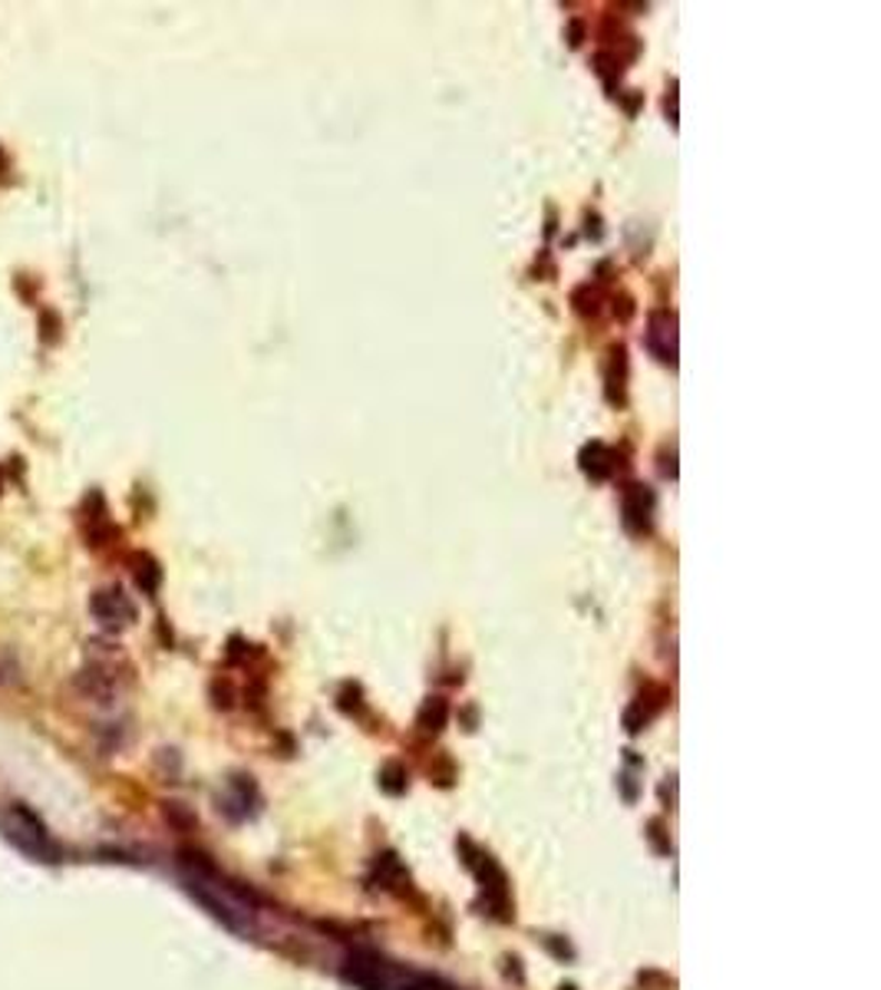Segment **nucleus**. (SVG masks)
I'll use <instances>...</instances> for the list:
<instances>
[{"label":"nucleus","instance_id":"nucleus-1","mask_svg":"<svg viewBox=\"0 0 881 990\" xmlns=\"http://www.w3.org/2000/svg\"><path fill=\"white\" fill-rule=\"evenodd\" d=\"M0 836H3L20 856L33 859V862H40V866H57V862L63 859V852H60L57 839L50 836V829L43 826V819H40L33 809L20 806V802L3 806V812H0Z\"/></svg>","mask_w":881,"mask_h":990},{"label":"nucleus","instance_id":"nucleus-2","mask_svg":"<svg viewBox=\"0 0 881 990\" xmlns=\"http://www.w3.org/2000/svg\"><path fill=\"white\" fill-rule=\"evenodd\" d=\"M347 978L364 990H449L446 984L426 978V974H413L403 971L389 961H383L377 954H357L347 964Z\"/></svg>","mask_w":881,"mask_h":990},{"label":"nucleus","instance_id":"nucleus-3","mask_svg":"<svg viewBox=\"0 0 881 990\" xmlns=\"http://www.w3.org/2000/svg\"><path fill=\"white\" fill-rule=\"evenodd\" d=\"M189 891L215 915V918H222L229 928H235V931H245L249 925H252V908L242 901V895L232 888V885H225L222 878H212L209 871H189Z\"/></svg>","mask_w":881,"mask_h":990},{"label":"nucleus","instance_id":"nucleus-4","mask_svg":"<svg viewBox=\"0 0 881 990\" xmlns=\"http://www.w3.org/2000/svg\"><path fill=\"white\" fill-rule=\"evenodd\" d=\"M90 615L100 620L107 630H123L129 624H135V605H132V598L123 588L110 585V588H100L90 598Z\"/></svg>","mask_w":881,"mask_h":990},{"label":"nucleus","instance_id":"nucleus-5","mask_svg":"<svg viewBox=\"0 0 881 990\" xmlns=\"http://www.w3.org/2000/svg\"><path fill=\"white\" fill-rule=\"evenodd\" d=\"M647 347L660 364L677 367V314L674 311H657L650 314L647 324Z\"/></svg>","mask_w":881,"mask_h":990},{"label":"nucleus","instance_id":"nucleus-6","mask_svg":"<svg viewBox=\"0 0 881 990\" xmlns=\"http://www.w3.org/2000/svg\"><path fill=\"white\" fill-rule=\"evenodd\" d=\"M654 505L657 498L650 493V486H640V483H630L625 489V498H621V515H625V528L630 535H644L650 532V522H654Z\"/></svg>","mask_w":881,"mask_h":990},{"label":"nucleus","instance_id":"nucleus-7","mask_svg":"<svg viewBox=\"0 0 881 990\" xmlns=\"http://www.w3.org/2000/svg\"><path fill=\"white\" fill-rule=\"evenodd\" d=\"M581 473L588 476V479H595V483H605L611 473H615V453L605 446V443H588L585 449H581Z\"/></svg>","mask_w":881,"mask_h":990},{"label":"nucleus","instance_id":"nucleus-8","mask_svg":"<svg viewBox=\"0 0 881 990\" xmlns=\"http://www.w3.org/2000/svg\"><path fill=\"white\" fill-rule=\"evenodd\" d=\"M132 575H135V585L145 592V595H155L159 582H162V568L152 555H132Z\"/></svg>","mask_w":881,"mask_h":990},{"label":"nucleus","instance_id":"nucleus-9","mask_svg":"<svg viewBox=\"0 0 881 990\" xmlns=\"http://www.w3.org/2000/svg\"><path fill=\"white\" fill-rule=\"evenodd\" d=\"M625 380H628V351L615 347L611 351V371H608V396L618 386V403H625Z\"/></svg>","mask_w":881,"mask_h":990},{"label":"nucleus","instance_id":"nucleus-10","mask_svg":"<svg viewBox=\"0 0 881 990\" xmlns=\"http://www.w3.org/2000/svg\"><path fill=\"white\" fill-rule=\"evenodd\" d=\"M443 720H446V704H443V700H429L426 710H423V717H419V724H423L426 730H439Z\"/></svg>","mask_w":881,"mask_h":990},{"label":"nucleus","instance_id":"nucleus-11","mask_svg":"<svg viewBox=\"0 0 881 990\" xmlns=\"http://www.w3.org/2000/svg\"><path fill=\"white\" fill-rule=\"evenodd\" d=\"M578 43H581V23L571 27V47H578Z\"/></svg>","mask_w":881,"mask_h":990},{"label":"nucleus","instance_id":"nucleus-12","mask_svg":"<svg viewBox=\"0 0 881 990\" xmlns=\"http://www.w3.org/2000/svg\"><path fill=\"white\" fill-rule=\"evenodd\" d=\"M0 169H3V152H0Z\"/></svg>","mask_w":881,"mask_h":990}]
</instances>
